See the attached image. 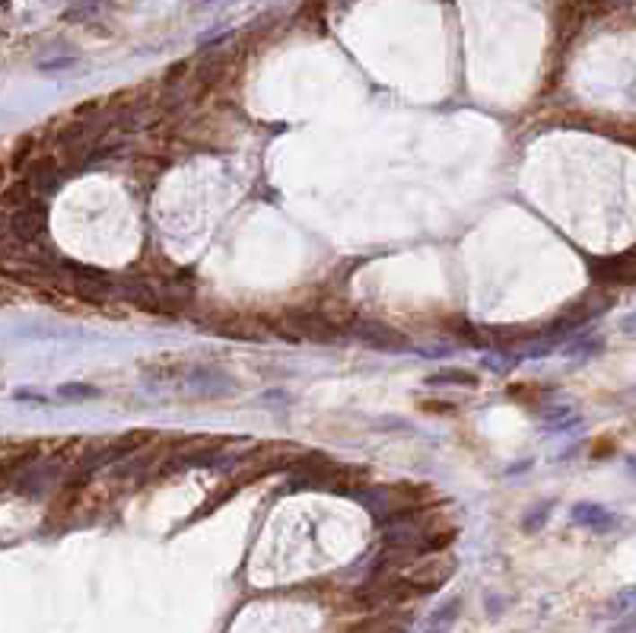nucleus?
Masks as SVG:
<instances>
[{
  "label": "nucleus",
  "instance_id": "7",
  "mask_svg": "<svg viewBox=\"0 0 636 633\" xmlns=\"http://www.w3.org/2000/svg\"><path fill=\"white\" fill-rule=\"evenodd\" d=\"M99 10H105V0H74L67 10H64V20L67 22H90L99 16Z\"/></svg>",
  "mask_w": 636,
  "mask_h": 633
},
{
  "label": "nucleus",
  "instance_id": "5",
  "mask_svg": "<svg viewBox=\"0 0 636 633\" xmlns=\"http://www.w3.org/2000/svg\"><path fill=\"white\" fill-rule=\"evenodd\" d=\"M353 334H357L366 347H376V350H405L407 347L405 334L395 331V328H388V325H379V321H357V325H353Z\"/></svg>",
  "mask_w": 636,
  "mask_h": 633
},
{
  "label": "nucleus",
  "instance_id": "9",
  "mask_svg": "<svg viewBox=\"0 0 636 633\" xmlns=\"http://www.w3.org/2000/svg\"><path fill=\"white\" fill-rule=\"evenodd\" d=\"M458 611H462V599H452L446 602L442 608H436L433 618H430V630H442L449 633V627L455 624V618H458Z\"/></svg>",
  "mask_w": 636,
  "mask_h": 633
},
{
  "label": "nucleus",
  "instance_id": "14",
  "mask_svg": "<svg viewBox=\"0 0 636 633\" xmlns=\"http://www.w3.org/2000/svg\"><path fill=\"white\" fill-rule=\"evenodd\" d=\"M623 328H627V331H633V334H636V315H633V319H627V321H623Z\"/></svg>",
  "mask_w": 636,
  "mask_h": 633
},
{
  "label": "nucleus",
  "instance_id": "3",
  "mask_svg": "<svg viewBox=\"0 0 636 633\" xmlns=\"http://www.w3.org/2000/svg\"><path fill=\"white\" fill-rule=\"evenodd\" d=\"M48 449L39 439H26V443H7L4 445V478L13 480V474H26L35 462H42V453Z\"/></svg>",
  "mask_w": 636,
  "mask_h": 633
},
{
  "label": "nucleus",
  "instance_id": "13",
  "mask_svg": "<svg viewBox=\"0 0 636 633\" xmlns=\"http://www.w3.org/2000/svg\"><path fill=\"white\" fill-rule=\"evenodd\" d=\"M510 395H512V398H528V401H535V398H541L545 391H541V389H512Z\"/></svg>",
  "mask_w": 636,
  "mask_h": 633
},
{
  "label": "nucleus",
  "instance_id": "4",
  "mask_svg": "<svg viewBox=\"0 0 636 633\" xmlns=\"http://www.w3.org/2000/svg\"><path fill=\"white\" fill-rule=\"evenodd\" d=\"M121 296L125 303H131L134 309H144V312H166V303H162V290H160V280H125L121 284Z\"/></svg>",
  "mask_w": 636,
  "mask_h": 633
},
{
  "label": "nucleus",
  "instance_id": "2",
  "mask_svg": "<svg viewBox=\"0 0 636 633\" xmlns=\"http://www.w3.org/2000/svg\"><path fill=\"white\" fill-rule=\"evenodd\" d=\"M455 570H458V560H452V557H433V560L414 564L411 570L405 573V579L414 585L417 595H427V592H436L440 585H446Z\"/></svg>",
  "mask_w": 636,
  "mask_h": 633
},
{
  "label": "nucleus",
  "instance_id": "12",
  "mask_svg": "<svg viewBox=\"0 0 636 633\" xmlns=\"http://www.w3.org/2000/svg\"><path fill=\"white\" fill-rule=\"evenodd\" d=\"M423 411H433V414H455V404L449 401H420Z\"/></svg>",
  "mask_w": 636,
  "mask_h": 633
},
{
  "label": "nucleus",
  "instance_id": "11",
  "mask_svg": "<svg viewBox=\"0 0 636 633\" xmlns=\"http://www.w3.org/2000/svg\"><path fill=\"white\" fill-rule=\"evenodd\" d=\"M547 509H551V503H541L538 509H535V515H525V523H522V529H541V525L547 523Z\"/></svg>",
  "mask_w": 636,
  "mask_h": 633
},
{
  "label": "nucleus",
  "instance_id": "6",
  "mask_svg": "<svg viewBox=\"0 0 636 633\" xmlns=\"http://www.w3.org/2000/svg\"><path fill=\"white\" fill-rule=\"evenodd\" d=\"M573 519L579 525H592V529H608V525H614V515H611L608 509L595 506V503H582V506H576Z\"/></svg>",
  "mask_w": 636,
  "mask_h": 633
},
{
  "label": "nucleus",
  "instance_id": "15",
  "mask_svg": "<svg viewBox=\"0 0 636 633\" xmlns=\"http://www.w3.org/2000/svg\"><path fill=\"white\" fill-rule=\"evenodd\" d=\"M630 471H633V474H636V459H633V462H630Z\"/></svg>",
  "mask_w": 636,
  "mask_h": 633
},
{
  "label": "nucleus",
  "instance_id": "1",
  "mask_svg": "<svg viewBox=\"0 0 636 633\" xmlns=\"http://www.w3.org/2000/svg\"><path fill=\"white\" fill-rule=\"evenodd\" d=\"M4 223H7V236L4 239H13L20 245L39 242L45 226H48V204H45V198H35L26 207L13 210V214H4Z\"/></svg>",
  "mask_w": 636,
  "mask_h": 633
},
{
  "label": "nucleus",
  "instance_id": "10",
  "mask_svg": "<svg viewBox=\"0 0 636 633\" xmlns=\"http://www.w3.org/2000/svg\"><path fill=\"white\" fill-rule=\"evenodd\" d=\"M57 395H61V398H96L99 389H92V385L70 382V385H61V389H57Z\"/></svg>",
  "mask_w": 636,
  "mask_h": 633
},
{
  "label": "nucleus",
  "instance_id": "8",
  "mask_svg": "<svg viewBox=\"0 0 636 633\" xmlns=\"http://www.w3.org/2000/svg\"><path fill=\"white\" fill-rule=\"evenodd\" d=\"M427 385H477V376L468 369H440L433 376H427Z\"/></svg>",
  "mask_w": 636,
  "mask_h": 633
}]
</instances>
